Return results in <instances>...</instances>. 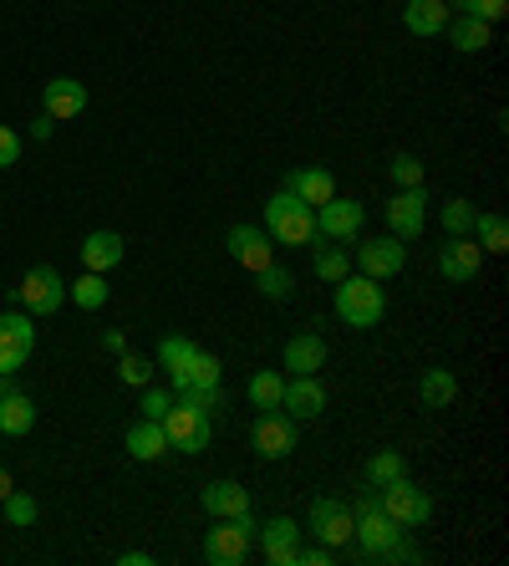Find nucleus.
I'll return each mask as SVG.
<instances>
[{
  "label": "nucleus",
  "instance_id": "obj_1",
  "mask_svg": "<svg viewBox=\"0 0 509 566\" xmlns=\"http://www.w3.org/2000/svg\"><path fill=\"white\" fill-rule=\"evenodd\" d=\"M158 368L169 373L173 394H179V388H220V373H224L210 347H194L189 337H179V332H169V337L158 343Z\"/></svg>",
  "mask_w": 509,
  "mask_h": 566
},
{
  "label": "nucleus",
  "instance_id": "obj_2",
  "mask_svg": "<svg viewBox=\"0 0 509 566\" xmlns=\"http://www.w3.org/2000/svg\"><path fill=\"white\" fill-rule=\"evenodd\" d=\"M331 306H337L341 327L367 332V327H378L382 316H388V291H382V281L362 276V271H347V276L337 281V296H331Z\"/></svg>",
  "mask_w": 509,
  "mask_h": 566
},
{
  "label": "nucleus",
  "instance_id": "obj_3",
  "mask_svg": "<svg viewBox=\"0 0 509 566\" xmlns=\"http://www.w3.org/2000/svg\"><path fill=\"white\" fill-rule=\"evenodd\" d=\"M403 536V526L392 521L388 511H382V501H378V490H367V495H357V505H352V562H378L382 552H388L392 541Z\"/></svg>",
  "mask_w": 509,
  "mask_h": 566
},
{
  "label": "nucleus",
  "instance_id": "obj_4",
  "mask_svg": "<svg viewBox=\"0 0 509 566\" xmlns=\"http://www.w3.org/2000/svg\"><path fill=\"white\" fill-rule=\"evenodd\" d=\"M265 235L275 245H311L316 240V210L311 205H300L290 189H275L265 199Z\"/></svg>",
  "mask_w": 509,
  "mask_h": 566
},
{
  "label": "nucleus",
  "instance_id": "obj_5",
  "mask_svg": "<svg viewBox=\"0 0 509 566\" xmlns=\"http://www.w3.org/2000/svg\"><path fill=\"white\" fill-rule=\"evenodd\" d=\"M255 546V515H220L210 531H204V562L210 566H240Z\"/></svg>",
  "mask_w": 509,
  "mask_h": 566
},
{
  "label": "nucleus",
  "instance_id": "obj_6",
  "mask_svg": "<svg viewBox=\"0 0 509 566\" xmlns=\"http://www.w3.org/2000/svg\"><path fill=\"white\" fill-rule=\"evenodd\" d=\"M378 501H382V511L397 521L403 531H413V526H428V515H433V495L423 485H413L407 474H397V480H388V485L378 490Z\"/></svg>",
  "mask_w": 509,
  "mask_h": 566
},
{
  "label": "nucleus",
  "instance_id": "obj_7",
  "mask_svg": "<svg viewBox=\"0 0 509 566\" xmlns=\"http://www.w3.org/2000/svg\"><path fill=\"white\" fill-rule=\"evenodd\" d=\"M158 423H163V434H169V449H179V454H204V449H210V439H214L210 413L189 409V403H173V409L163 413Z\"/></svg>",
  "mask_w": 509,
  "mask_h": 566
},
{
  "label": "nucleus",
  "instance_id": "obj_8",
  "mask_svg": "<svg viewBox=\"0 0 509 566\" xmlns=\"http://www.w3.org/2000/svg\"><path fill=\"white\" fill-rule=\"evenodd\" d=\"M362 224H367V210L357 199L331 195L327 205H316V235L331 240V245H352V240L362 235Z\"/></svg>",
  "mask_w": 509,
  "mask_h": 566
},
{
  "label": "nucleus",
  "instance_id": "obj_9",
  "mask_svg": "<svg viewBox=\"0 0 509 566\" xmlns=\"http://www.w3.org/2000/svg\"><path fill=\"white\" fill-rule=\"evenodd\" d=\"M250 444L261 460H286L296 449V419L286 409H261L255 413V429H250Z\"/></svg>",
  "mask_w": 509,
  "mask_h": 566
},
{
  "label": "nucleus",
  "instance_id": "obj_10",
  "mask_svg": "<svg viewBox=\"0 0 509 566\" xmlns=\"http://www.w3.org/2000/svg\"><path fill=\"white\" fill-rule=\"evenodd\" d=\"M407 265V245L397 235H372V240H357V271L372 281H392L397 271Z\"/></svg>",
  "mask_w": 509,
  "mask_h": 566
},
{
  "label": "nucleus",
  "instance_id": "obj_11",
  "mask_svg": "<svg viewBox=\"0 0 509 566\" xmlns=\"http://www.w3.org/2000/svg\"><path fill=\"white\" fill-rule=\"evenodd\" d=\"M62 302H66V281L56 276L52 265H31L26 276H21V306H26L31 316L62 312Z\"/></svg>",
  "mask_w": 509,
  "mask_h": 566
},
{
  "label": "nucleus",
  "instance_id": "obj_12",
  "mask_svg": "<svg viewBox=\"0 0 509 566\" xmlns=\"http://www.w3.org/2000/svg\"><path fill=\"white\" fill-rule=\"evenodd\" d=\"M388 230L397 240H418L428 230V189H397L388 199Z\"/></svg>",
  "mask_w": 509,
  "mask_h": 566
},
{
  "label": "nucleus",
  "instance_id": "obj_13",
  "mask_svg": "<svg viewBox=\"0 0 509 566\" xmlns=\"http://www.w3.org/2000/svg\"><path fill=\"white\" fill-rule=\"evenodd\" d=\"M224 245H230L235 265H245L250 276H261L265 265L275 261V240L265 235V224H235V230L224 235Z\"/></svg>",
  "mask_w": 509,
  "mask_h": 566
},
{
  "label": "nucleus",
  "instance_id": "obj_14",
  "mask_svg": "<svg viewBox=\"0 0 509 566\" xmlns=\"http://www.w3.org/2000/svg\"><path fill=\"white\" fill-rule=\"evenodd\" d=\"M484 265V245L474 235H448V245H438V276L464 286V281L479 276Z\"/></svg>",
  "mask_w": 509,
  "mask_h": 566
},
{
  "label": "nucleus",
  "instance_id": "obj_15",
  "mask_svg": "<svg viewBox=\"0 0 509 566\" xmlns=\"http://www.w3.org/2000/svg\"><path fill=\"white\" fill-rule=\"evenodd\" d=\"M280 409H286L296 423L321 419V413H327V388H321V378H316V373H300V378H286Z\"/></svg>",
  "mask_w": 509,
  "mask_h": 566
},
{
  "label": "nucleus",
  "instance_id": "obj_16",
  "mask_svg": "<svg viewBox=\"0 0 509 566\" xmlns=\"http://www.w3.org/2000/svg\"><path fill=\"white\" fill-rule=\"evenodd\" d=\"M311 536L321 546H347L352 541V505L347 501H311Z\"/></svg>",
  "mask_w": 509,
  "mask_h": 566
},
{
  "label": "nucleus",
  "instance_id": "obj_17",
  "mask_svg": "<svg viewBox=\"0 0 509 566\" xmlns=\"http://www.w3.org/2000/svg\"><path fill=\"white\" fill-rule=\"evenodd\" d=\"M41 107H46V118H56V123L82 118V113H87V82L52 77L46 82V93H41Z\"/></svg>",
  "mask_w": 509,
  "mask_h": 566
},
{
  "label": "nucleus",
  "instance_id": "obj_18",
  "mask_svg": "<svg viewBox=\"0 0 509 566\" xmlns=\"http://www.w3.org/2000/svg\"><path fill=\"white\" fill-rule=\"evenodd\" d=\"M255 536H261V546H265V562H271V566H296L300 526H296V521H290V515H271L265 526H255Z\"/></svg>",
  "mask_w": 509,
  "mask_h": 566
},
{
  "label": "nucleus",
  "instance_id": "obj_19",
  "mask_svg": "<svg viewBox=\"0 0 509 566\" xmlns=\"http://www.w3.org/2000/svg\"><path fill=\"white\" fill-rule=\"evenodd\" d=\"M280 368H286L290 378H300V373H321L327 368V343H321L316 332H300V337L286 343V353H280Z\"/></svg>",
  "mask_w": 509,
  "mask_h": 566
},
{
  "label": "nucleus",
  "instance_id": "obj_20",
  "mask_svg": "<svg viewBox=\"0 0 509 566\" xmlns=\"http://www.w3.org/2000/svg\"><path fill=\"white\" fill-rule=\"evenodd\" d=\"M199 505L220 521V515H245L250 511V490L240 480H210V485L199 490Z\"/></svg>",
  "mask_w": 509,
  "mask_h": 566
},
{
  "label": "nucleus",
  "instance_id": "obj_21",
  "mask_svg": "<svg viewBox=\"0 0 509 566\" xmlns=\"http://www.w3.org/2000/svg\"><path fill=\"white\" fill-rule=\"evenodd\" d=\"M448 15V0H403V27L413 36H444Z\"/></svg>",
  "mask_w": 509,
  "mask_h": 566
},
{
  "label": "nucleus",
  "instance_id": "obj_22",
  "mask_svg": "<svg viewBox=\"0 0 509 566\" xmlns=\"http://www.w3.org/2000/svg\"><path fill=\"white\" fill-rule=\"evenodd\" d=\"M123 251H128V245H123L118 230H92V235L82 240V265L97 271V276H107V271L123 261Z\"/></svg>",
  "mask_w": 509,
  "mask_h": 566
},
{
  "label": "nucleus",
  "instance_id": "obj_23",
  "mask_svg": "<svg viewBox=\"0 0 509 566\" xmlns=\"http://www.w3.org/2000/svg\"><path fill=\"white\" fill-rule=\"evenodd\" d=\"M123 449H128L138 464H153L169 454V434H163V423L158 419H144V423H132L128 439H123Z\"/></svg>",
  "mask_w": 509,
  "mask_h": 566
},
{
  "label": "nucleus",
  "instance_id": "obj_24",
  "mask_svg": "<svg viewBox=\"0 0 509 566\" xmlns=\"http://www.w3.org/2000/svg\"><path fill=\"white\" fill-rule=\"evenodd\" d=\"M280 189H290L300 205H311V210H316V205H327V199L337 195V179H331L327 169H290Z\"/></svg>",
  "mask_w": 509,
  "mask_h": 566
},
{
  "label": "nucleus",
  "instance_id": "obj_25",
  "mask_svg": "<svg viewBox=\"0 0 509 566\" xmlns=\"http://www.w3.org/2000/svg\"><path fill=\"white\" fill-rule=\"evenodd\" d=\"M31 423H36V403L21 388H0V434H31Z\"/></svg>",
  "mask_w": 509,
  "mask_h": 566
},
{
  "label": "nucleus",
  "instance_id": "obj_26",
  "mask_svg": "<svg viewBox=\"0 0 509 566\" xmlns=\"http://www.w3.org/2000/svg\"><path fill=\"white\" fill-rule=\"evenodd\" d=\"M444 36L454 52H484V46L495 41V31H489V21H474V15H448Z\"/></svg>",
  "mask_w": 509,
  "mask_h": 566
},
{
  "label": "nucleus",
  "instance_id": "obj_27",
  "mask_svg": "<svg viewBox=\"0 0 509 566\" xmlns=\"http://www.w3.org/2000/svg\"><path fill=\"white\" fill-rule=\"evenodd\" d=\"M418 398H423V409H448L458 398V378L448 368H428L418 382Z\"/></svg>",
  "mask_w": 509,
  "mask_h": 566
},
{
  "label": "nucleus",
  "instance_id": "obj_28",
  "mask_svg": "<svg viewBox=\"0 0 509 566\" xmlns=\"http://www.w3.org/2000/svg\"><path fill=\"white\" fill-rule=\"evenodd\" d=\"M474 240L484 245V255H505L509 251V220L495 210H479V220H474Z\"/></svg>",
  "mask_w": 509,
  "mask_h": 566
},
{
  "label": "nucleus",
  "instance_id": "obj_29",
  "mask_svg": "<svg viewBox=\"0 0 509 566\" xmlns=\"http://www.w3.org/2000/svg\"><path fill=\"white\" fill-rule=\"evenodd\" d=\"M250 403L255 409H280V394H286V373H275V368H261L255 378H250Z\"/></svg>",
  "mask_w": 509,
  "mask_h": 566
},
{
  "label": "nucleus",
  "instance_id": "obj_30",
  "mask_svg": "<svg viewBox=\"0 0 509 566\" xmlns=\"http://www.w3.org/2000/svg\"><path fill=\"white\" fill-rule=\"evenodd\" d=\"M66 296H72V306H82V312H103L107 306V276L87 271V276H77L72 286H66Z\"/></svg>",
  "mask_w": 509,
  "mask_h": 566
},
{
  "label": "nucleus",
  "instance_id": "obj_31",
  "mask_svg": "<svg viewBox=\"0 0 509 566\" xmlns=\"http://www.w3.org/2000/svg\"><path fill=\"white\" fill-rule=\"evenodd\" d=\"M311 265H316V276L327 281V286H337V281L352 271V255H347V245H316Z\"/></svg>",
  "mask_w": 509,
  "mask_h": 566
},
{
  "label": "nucleus",
  "instance_id": "obj_32",
  "mask_svg": "<svg viewBox=\"0 0 509 566\" xmlns=\"http://www.w3.org/2000/svg\"><path fill=\"white\" fill-rule=\"evenodd\" d=\"M397 474H407V460L397 454V449H378L372 460H367V485L382 490L388 480H397Z\"/></svg>",
  "mask_w": 509,
  "mask_h": 566
},
{
  "label": "nucleus",
  "instance_id": "obj_33",
  "mask_svg": "<svg viewBox=\"0 0 509 566\" xmlns=\"http://www.w3.org/2000/svg\"><path fill=\"white\" fill-rule=\"evenodd\" d=\"M474 220H479V205H469V199H448L438 210V224L448 235H474Z\"/></svg>",
  "mask_w": 509,
  "mask_h": 566
},
{
  "label": "nucleus",
  "instance_id": "obj_34",
  "mask_svg": "<svg viewBox=\"0 0 509 566\" xmlns=\"http://www.w3.org/2000/svg\"><path fill=\"white\" fill-rule=\"evenodd\" d=\"M0 511H6V526H15V531H31V526H36V515H41V505L31 501L26 490H11V495L0 501Z\"/></svg>",
  "mask_w": 509,
  "mask_h": 566
},
{
  "label": "nucleus",
  "instance_id": "obj_35",
  "mask_svg": "<svg viewBox=\"0 0 509 566\" xmlns=\"http://www.w3.org/2000/svg\"><path fill=\"white\" fill-rule=\"evenodd\" d=\"M255 281H261V296H265V302H290V296H296V276H290L286 265H275V261L265 265Z\"/></svg>",
  "mask_w": 509,
  "mask_h": 566
},
{
  "label": "nucleus",
  "instance_id": "obj_36",
  "mask_svg": "<svg viewBox=\"0 0 509 566\" xmlns=\"http://www.w3.org/2000/svg\"><path fill=\"white\" fill-rule=\"evenodd\" d=\"M388 179L397 189H418L423 185V158L418 154H392L388 158Z\"/></svg>",
  "mask_w": 509,
  "mask_h": 566
},
{
  "label": "nucleus",
  "instance_id": "obj_37",
  "mask_svg": "<svg viewBox=\"0 0 509 566\" xmlns=\"http://www.w3.org/2000/svg\"><path fill=\"white\" fill-rule=\"evenodd\" d=\"M448 11H458V15H474V21H505L509 15V0H448Z\"/></svg>",
  "mask_w": 509,
  "mask_h": 566
},
{
  "label": "nucleus",
  "instance_id": "obj_38",
  "mask_svg": "<svg viewBox=\"0 0 509 566\" xmlns=\"http://www.w3.org/2000/svg\"><path fill=\"white\" fill-rule=\"evenodd\" d=\"M118 378L132 382V388H148V382H153V357H144V353H118Z\"/></svg>",
  "mask_w": 509,
  "mask_h": 566
},
{
  "label": "nucleus",
  "instance_id": "obj_39",
  "mask_svg": "<svg viewBox=\"0 0 509 566\" xmlns=\"http://www.w3.org/2000/svg\"><path fill=\"white\" fill-rule=\"evenodd\" d=\"M26 357H31L26 343H15V337H6V332H0V378L21 373V368H26Z\"/></svg>",
  "mask_w": 509,
  "mask_h": 566
},
{
  "label": "nucleus",
  "instance_id": "obj_40",
  "mask_svg": "<svg viewBox=\"0 0 509 566\" xmlns=\"http://www.w3.org/2000/svg\"><path fill=\"white\" fill-rule=\"evenodd\" d=\"M0 332H6V337H15V343L36 347V327H31V312H6V316H0Z\"/></svg>",
  "mask_w": 509,
  "mask_h": 566
},
{
  "label": "nucleus",
  "instance_id": "obj_41",
  "mask_svg": "<svg viewBox=\"0 0 509 566\" xmlns=\"http://www.w3.org/2000/svg\"><path fill=\"white\" fill-rule=\"evenodd\" d=\"M138 409H144V419H163V413L173 409V394H169V388H153V382H148V388H144V403H138Z\"/></svg>",
  "mask_w": 509,
  "mask_h": 566
},
{
  "label": "nucleus",
  "instance_id": "obj_42",
  "mask_svg": "<svg viewBox=\"0 0 509 566\" xmlns=\"http://www.w3.org/2000/svg\"><path fill=\"white\" fill-rule=\"evenodd\" d=\"M11 164H21V133L0 123V169H11Z\"/></svg>",
  "mask_w": 509,
  "mask_h": 566
},
{
  "label": "nucleus",
  "instance_id": "obj_43",
  "mask_svg": "<svg viewBox=\"0 0 509 566\" xmlns=\"http://www.w3.org/2000/svg\"><path fill=\"white\" fill-rule=\"evenodd\" d=\"M378 562H423V552H418V546H413L407 536H397V541L388 546V552L378 556Z\"/></svg>",
  "mask_w": 509,
  "mask_h": 566
},
{
  "label": "nucleus",
  "instance_id": "obj_44",
  "mask_svg": "<svg viewBox=\"0 0 509 566\" xmlns=\"http://www.w3.org/2000/svg\"><path fill=\"white\" fill-rule=\"evenodd\" d=\"M331 562H337V546H311V552L296 546V566H331Z\"/></svg>",
  "mask_w": 509,
  "mask_h": 566
},
{
  "label": "nucleus",
  "instance_id": "obj_45",
  "mask_svg": "<svg viewBox=\"0 0 509 566\" xmlns=\"http://www.w3.org/2000/svg\"><path fill=\"white\" fill-rule=\"evenodd\" d=\"M103 347H107V353H128V337L107 327V332H103Z\"/></svg>",
  "mask_w": 509,
  "mask_h": 566
},
{
  "label": "nucleus",
  "instance_id": "obj_46",
  "mask_svg": "<svg viewBox=\"0 0 509 566\" xmlns=\"http://www.w3.org/2000/svg\"><path fill=\"white\" fill-rule=\"evenodd\" d=\"M52 128H56V118H46V113H41V118L31 123V138H41V144H46V138H52Z\"/></svg>",
  "mask_w": 509,
  "mask_h": 566
},
{
  "label": "nucleus",
  "instance_id": "obj_47",
  "mask_svg": "<svg viewBox=\"0 0 509 566\" xmlns=\"http://www.w3.org/2000/svg\"><path fill=\"white\" fill-rule=\"evenodd\" d=\"M118 566H153V552H123Z\"/></svg>",
  "mask_w": 509,
  "mask_h": 566
},
{
  "label": "nucleus",
  "instance_id": "obj_48",
  "mask_svg": "<svg viewBox=\"0 0 509 566\" xmlns=\"http://www.w3.org/2000/svg\"><path fill=\"white\" fill-rule=\"evenodd\" d=\"M11 490H15V485H11V474L0 470V501H6V495H11Z\"/></svg>",
  "mask_w": 509,
  "mask_h": 566
},
{
  "label": "nucleus",
  "instance_id": "obj_49",
  "mask_svg": "<svg viewBox=\"0 0 509 566\" xmlns=\"http://www.w3.org/2000/svg\"><path fill=\"white\" fill-rule=\"evenodd\" d=\"M0 388H6V378H0Z\"/></svg>",
  "mask_w": 509,
  "mask_h": 566
}]
</instances>
